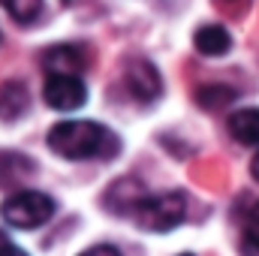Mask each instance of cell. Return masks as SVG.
Instances as JSON below:
<instances>
[{
	"label": "cell",
	"instance_id": "cell-1",
	"mask_svg": "<svg viewBox=\"0 0 259 256\" xmlns=\"http://www.w3.org/2000/svg\"><path fill=\"white\" fill-rule=\"evenodd\" d=\"M49 148L64 160H109L118 154V139L94 121H61L49 130Z\"/></svg>",
	"mask_w": 259,
	"mask_h": 256
},
{
	"label": "cell",
	"instance_id": "cell-2",
	"mask_svg": "<svg viewBox=\"0 0 259 256\" xmlns=\"http://www.w3.org/2000/svg\"><path fill=\"white\" fill-rule=\"evenodd\" d=\"M187 214V196L178 190L145 196L136 208V223L148 232H169L175 229Z\"/></svg>",
	"mask_w": 259,
	"mask_h": 256
},
{
	"label": "cell",
	"instance_id": "cell-3",
	"mask_svg": "<svg viewBox=\"0 0 259 256\" xmlns=\"http://www.w3.org/2000/svg\"><path fill=\"white\" fill-rule=\"evenodd\" d=\"M0 214L15 229H36V226H42V223L52 220L55 199L39 190H21V193H12V196L3 199Z\"/></svg>",
	"mask_w": 259,
	"mask_h": 256
},
{
	"label": "cell",
	"instance_id": "cell-4",
	"mask_svg": "<svg viewBox=\"0 0 259 256\" xmlns=\"http://www.w3.org/2000/svg\"><path fill=\"white\" fill-rule=\"evenodd\" d=\"M124 88L130 91L133 100L139 103H154L163 94V78L157 66L145 58H130L124 64Z\"/></svg>",
	"mask_w": 259,
	"mask_h": 256
},
{
	"label": "cell",
	"instance_id": "cell-5",
	"mask_svg": "<svg viewBox=\"0 0 259 256\" xmlns=\"http://www.w3.org/2000/svg\"><path fill=\"white\" fill-rule=\"evenodd\" d=\"M46 103L58 112H72L78 106H84L88 100V88L78 75H49L46 91H42Z\"/></svg>",
	"mask_w": 259,
	"mask_h": 256
},
{
	"label": "cell",
	"instance_id": "cell-6",
	"mask_svg": "<svg viewBox=\"0 0 259 256\" xmlns=\"http://www.w3.org/2000/svg\"><path fill=\"white\" fill-rule=\"evenodd\" d=\"M42 66H46L49 75H81L88 69V52L75 42L52 46L42 55Z\"/></svg>",
	"mask_w": 259,
	"mask_h": 256
},
{
	"label": "cell",
	"instance_id": "cell-7",
	"mask_svg": "<svg viewBox=\"0 0 259 256\" xmlns=\"http://www.w3.org/2000/svg\"><path fill=\"white\" fill-rule=\"evenodd\" d=\"M193 46L196 52L205 55V58H220V55H226L232 49V36L220 24H202L193 36Z\"/></svg>",
	"mask_w": 259,
	"mask_h": 256
},
{
	"label": "cell",
	"instance_id": "cell-8",
	"mask_svg": "<svg viewBox=\"0 0 259 256\" xmlns=\"http://www.w3.org/2000/svg\"><path fill=\"white\" fill-rule=\"evenodd\" d=\"M229 136L238 145H259V109H238L226 121Z\"/></svg>",
	"mask_w": 259,
	"mask_h": 256
},
{
	"label": "cell",
	"instance_id": "cell-9",
	"mask_svg": "<svg viewBox=\"0 0 259 256\" xmlns=\"http://www.w3.org/2000/svg\"><path fill=\"white\" fill-rule=\"evenodd\" d=\"M115 196H118V202H112V205H106V208H112V211H118V214H136L139 202L145 199V187L136 184L133 178H124V181L112 184V190L106 193V199H115Z\"/></svg>",
	"mask_w": 259,
	"mask_h": 256
},
{
	"label": "cell",
	"instance_id": "cell-10",
	"mask_svg": "<svg viewBox=\"0 0 259 256\" xmlns=\"http://www.w3.org/2000/svg\"><path fill=\"white\" fill-rule=\"evenodd\" d=\"M24 109H27V88L21 81H6L0 88V118L15 121Z\"/></svg>",
	"mask_w": 259,
	"mask_h": 256
},
{
	"label": "cell",
	"instance_id": "cell-11",
	"mask_svg": "<svg viewBox=\"0 0 259 256\" xmlns=\"http://www.w3.org/2000/svg\"><path fill=\"white\" fill-rule=\"evenodd\" d=\"M232 100H235V88H229V84H205L196 91V103L208 112H217V109L229 106Z\"/></svg>",
	"mask_w": 259,
	"mask_h": 256
},
{
	"label": "cell",
	"instance_id": "cell-12",
	"mask_svg": "<svg viewBox=\"0 0 259 256\" xmlns=\"http://www.w3.org/2000/svg\"><path fill=\"white\" fill-rule=\"evenodd\" d=\"M0 6H3V9L9 12V18L18 21V24H30V21H36L39 12H42V0H0Z\"/></svg>",
	"mask_w": 259,
	"mask_h": 256
},
{
	"label": "cell",
	"instance_id": "cell-13",
	"mask_svg": "<svg viewBox=\"0 0 259 256\" xmlns=\"http://www.w3.org/2000/svg\"><path fill=\"white\" fill-rule=\"evenodd\" d=\"M244 238H247L250 247L259 250V202L250 208V214H247V220H244Z\"/></svg>",
	"mask_w": 259,
	"mask_h": 256
},
{
	"label": "cell",
	"instance_id": "cell-14",
	"mask_svg": "<svg viewBox=\"0 0 259 256\" xmlns=\"http://www.w3.org/2000/svg\"><path fill=\"white\" fill-rule=\"evenodd\" d=\"M78 256H121V250L112 247V244H97V247H88L84 253H78Z\"/></svg>",
	"mask_w": 259,
	"mask_h": 256
},
{
	"label": "cell",
	"instance_id": "cell-15",
	"mask_svg": "<svg viewBox=\"0 0 259 256\" xmlns=\"http://www.w3.org/2000/svg\"><path fill=\"white\" fill-rule=\"evenodd\" d=\"M0 256H27V253H24L21 247H15V244H12V241L0 232Z\"/></svg>",
	"mask_w": 259,
	"mask_h": 256
},
{
	"label": "cell",
	"instance_id": "cell-16",
	"mask_svg": "<svg viewBox=\"0 0 259 256\" xmlns=\"http://www.w3.org/2000/svg\"><path fill=\"white\" fill-rule=\"evenodd\" d=\"M250 175H253V178L259 181V151H256V157L250 160Z\"/></svg>",
	"mask_w": 259,
	"mask_h": 256
},
{
	"label": "cell",
	"instance_id": "cell-17",
	"mask_svg": "<svg viewBox=\"0 0 259 256\" xmlns=\"http://www.w3.org/2000/svg\"><path fill=\"white\" fill-rule=\"evenodd\" d=\"M181 256H193V253H181Z\"/></svg>",
	"mask_w": 259,
	"mask_h": 256
},
{
	"label": "cell",
	"instance_id": "cell-18",
	"mask_svg": "<svg viewBox=\"0 0 259 256\" xmlns=\"http://www.w3.org/2000/svg\"><path fill=\"white\" fill-rule=\"evenodd\" d=\"M64 3H69V0H64Z\"/></svg>",
	"mask_w": 259,
	"mask_h": 256
}]
</instances>
